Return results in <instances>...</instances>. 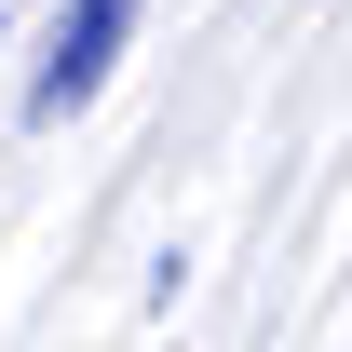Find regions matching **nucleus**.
<instances>
[{
	"label": "nucleus",
	"mask_w": 352,
	"mask_h": 352,
	"mask_svg": "<svg viewBox=\"0 0 352 352\" xmlns=\"http://www.w3.org/2000/svg\"><path fill=\"white\" fill-rule=\"evenodd\" d=\"M122 41H135V0H68V14H54V41H41V68H28V122L95 109V82L122 68Z\"/></svg>",
	"instance_id": "nucleus-1"
}]
</instances>
